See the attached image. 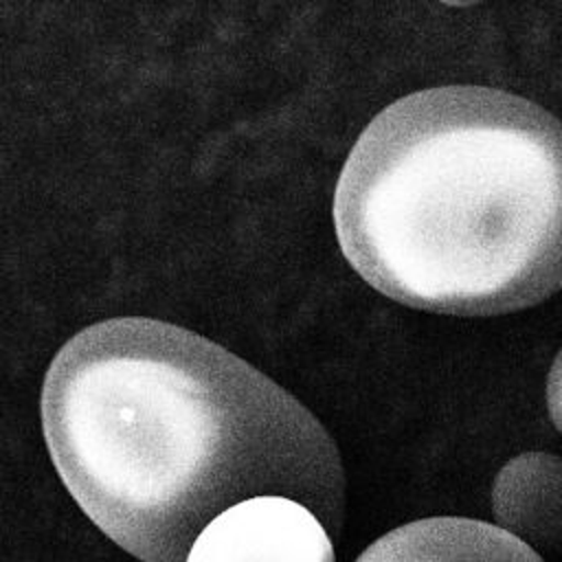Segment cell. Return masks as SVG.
<instances>
[{
  "mask_svg": "<svg viewBox=\"0 0 562 562\" xmlns=\"http://www.w3.org/2000/svg\"><path fill=\"white\" fill-rule=\"evenodd\" d=\"M53 465L81 512L140 562H187L200 531L255 496L307 505L338 533L345 472L281 384L180 325L123 316L75 334L42 386Z\"/></svg>",
  "mask_w": 562,
  "mask_h": 562,
  "instance_id": "6da1fadb",
  "label": "cell"
},
{
  "mask_svg": "<svg viewBox=\"0 0 562 562\" xmlns=\"http://www.w3.org/2000/svg\"><path fill=\"white\" fill-rule=\"evenodd\" d=\"M334 228L397 303L454 316L542 303L562 290V121L487 86L411 92L351 147Z\"/></svg>",
  "mask_w": 562,
  "mask_h": 562,
  "instance_id": "7a4b0ae2",
  "label": "cell"
},
{
  "mask_svg": "<svg viewBox=\"0 0 562 562\" xmlns=\"http://www.w3.org/2000/svg\"><path fill=\"white\" fill-rule=\"evenodd\" d=\"M187 562H336L321 518L288 496H255L215 516Z\"/></svg>",
  "mask_w": 562,
  "mask_h": 562,
  "instance_id": "3957f363",
  "label": "cell"
},
{
  "mask_svg": "<svg viewBox=\"0 0 562 562\" xmlns=\"http://www.w3.org/2000/svg\"><path fill=\"white\" fill-rule=\"evenodd\" d=\"M356 562H544V558L498 525L435 516L384 533Z\"/></svg>",
  "mask_w": 562,
  "mask_h": 562,
  "instance_id": "277c9868",
  "label": "cell"
},
{
  "mask_svg": "<svg viewBox=\"0 0 562 562\" xmlns=\"http://www.w3.org/2000/svg\"><path fill=\"white\" fill-rule=\"evenodd\" d=\"M492 509L501 529L542 553H562V457L525 452L494 479Z\"/></svg>",
  "mask_w": 562,
  "mask_h": 562,
  "instance_id": "5b68a950",
  "label": "cell"
},
{
  "mask_svg": "<svg viewBox=\"0 0 562 562\" xmlns=\"http://www.w3.org/2000/svg\"><path fill=\"white\" fill-rule=\"evenodd\" d=\"M547 411L551 424L562 432V349L553 358L549 378H547Z\"/></svg>",
  "mask_w": 562,
  "mask_h": 562,
  "instance_id": "8992f818",
  "label": "cell"
}]
</instances>
